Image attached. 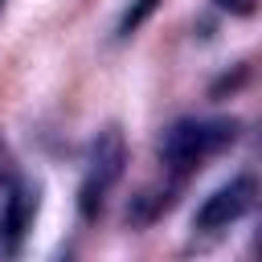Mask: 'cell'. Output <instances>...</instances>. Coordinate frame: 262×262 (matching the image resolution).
<instances>
[{"label": "cell", "instance_id": "cell-8", "mask_svg": "<svg viewBox=\"0 0 262 262\" xmlns=\"http://www.w3.org/2000/svg\"><path fill=\"white\" fill-rule=\"evenodd\" d=\"M8 176H12V164H8V147L0 139V180H8Z\"/></svg>", "mask_w": 262, "mask_h": 262}, {"label": "cell", "instance_id": "cell-1", "mask_svg": "<svg viewBox=\"0 0 262 262\" xmlns=\"http://www.w3.org/2000/svg\"><path fill=\"white\" fill-rule=\"evenodd\" d=\"M242 135V119L233 115H217V119H180L164 131L160 139V164L164 176L176 184H188V176H196L213 156L229 151Z\"/></svg>", "mask_w": 262, "mask_h": 262}, {"label": "cell", "instance_id": "cell-3", "mask_svg": "<svg viewBox=\"0 0 262 262\" xmlns=\"http://www.w3.org/2000/svg\"><path fill=\"white\" fill-rule=\"evenodd\" d=\"M254 201H258V180H254V172H242V176L225 180L221 188H213V192L196 205L192 229H196L201 237H217V233H225L229 225H237V221L254 209Z\"/></svg>", "mask_w": 262, "mask_h": 262}, {"label": "cell", "instance_id": "cell-6", "mask_svg": "<svg viewBox=\"0 0 262 262\" xmlns=\"http://www.w3.org/2000/svg\"><path fill=\"white\" fill-rule=\"evenodd\" d=\"M156 8H160V0H131V4L123 8L119 25H115V41H127V37H135V33L143 29V20H147Z\"/></svg>", "mask_w": 262, "mask_h": 262}, {"label": "cell", "instance_id": "cell-5", "mask_svg": "<svg viewBox=\"0 0 262 262\" xmlns=\"http://www.w3.org/2000/svg\"><path fill=\"white\" fill-rule=\"evenodd\" d=\"M180 188H184V184L164 180L160 188H143L139 196H131V205H127V225H131V229H147V225H156V221L176 205Z\"/></svg>", "mask_w": 262, "mask_h": 262}, {"label": "cell", "instance_id": "cell-4", "mask_svg": "<svg viewBox=\"0 0 262 262\" xmlns=\"http://www.w3.org/2000/svg\"><path fill=\"white\" fill-rule=\"evenodd\" d=\"M37 209H41V188L25 176H8L4 196H0V250L4 254H20V242L33 229Z\"/></svg>", "mask_w": 262, "mask_h": 262}, {"label": "cell", "instance_id": "cell-2", "mask_svg": "<svg viewBox=\"0 0 262 262\" xmlns=\"http://www.w3.org/2000/svg\"><path fill=\"white\" fill-rule=\"evenodd\" d=\"M123 168H127V139L115 123H106L90 139V151H86V164H82V180H78V217L82 221L102 217L115 184L123 180Z\"/></svg>", "mask_w": 262, "mask_h": 262}, {"label": "cell", "instance_id": "cell-7", "mask_svg": "<svg viewBox=\"0 0 262 262\" xmlns=\"http://www.w3.org/2000/svg\"><path fill=\"white\" fill-rule=\"evenodd\" d=\"M217 8H225L233 16H250L254 12V0H217Z\"/></svg>", "mask_w": 262, "mask_h": 262}, {"label": "cell", "instance_id": "cell-9", "mask_svg": "<svg viewBox=\"0 0 262 262\" xmlns=\"http://www.w3.org/2000/svg\"><path fill=\"white\" fill-rule=\"evenodd\" d=\"M0 8H4V0H0Z\"/></svg>", "mask_w": 262, "mask_h": 262}]
</instances>
